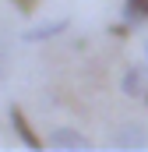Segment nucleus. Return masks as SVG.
<instances>
[{"label": "nucleus", "instance_id": "obj_10", "mask_svg": "<svg viewBox=\"0 0 148 152\" xmlns=\"http://www.w3.org/2000/svg\"><path fill=\"white\" fill-rule=\"evenodd\" d=\"M145 103H148V92H145Z\"/></svg>", "mask_w": 148, "mask_h": 152}, {"label": "nucleus", "instance_id": "obj_6", "mask_svg": "<svg viewBox=\"0 0 148 152\" xmlns=\"http://www.w3.org/2000/svg\"><path fill=\"white\" fill-rule=\"evenodd\" d=\"M148 18V0H127L123 4V21L127 25H141Z\"/></svg>", "mask_w": 148, "mask_h": 152}, {"label": "nucleus", "instance_id": "obj_4", "mask_svg": "<svg viewBox=\"0 0 148 152\" xmlns=\"http://www.w3.org/2000/svg\"><path fill=\"white\" fill-rule=\"evenodd\" d=\"M67 28H71V18H53V21H42V25L25 28L21 39H25V42H49V39H60Z\"/></svg>", "mask_w": 148, "mask_h": 152}, {"label": "nucleus", "instance_id": "obj_8", "mask_svg": "<svg viewBox=\"0 0 148 152\" xmlns=\"http://www.w3.org/2000/svg\"><path fill=\"white\" fill-rule=\"evenodd\" d=\"M4 67H7V60H4V53H0V78H4Z\"/></svg>", "mask_w": 148, "mask_h": 152}, {"label": "nucleus", "instance_id": "obj_1", "mask_svg": "<svg viewBox=\"0 0 148 152\" xmlns=\"http://www.w3.org/2000/svg\"><path fill=\"white\" fill-rule=\"evenodd\" d=\"M110 145H113V149H148V127L138 124V120L120 124V127L113 131Z\"/></svg>", "mask_w": 148, "mask_h": 152}, {"label": "nucleus", "instance_id": "obj_3", "mask_svg": "<svg viewBox=\"0 0 148 152\" xmlns=\"http://www.w3.org/2000/svg\"><path fill=\"white\" fill-rule=\"evenodd\" d=\"M7 120H11V127H14V134L21 138V145H28V149H42V138H39L36 131H32V124H28V117H25V110L21 106H7Z\"/></svg>", "mask_w": 148, "mask_h": 152}, {"label": "nucleus", "instance_id": "obj_7", "mask_svg": "<svg viewBox=\"0 0 148 152\" xmlns=\"http://www.w3.org/2000/svg\"><path fill=\"white\" fill-rule=\"evenodd\" d=\"M11 4H14V7H18L21 14H32V11L39 7V0H11Z\"/></svg>", "mask_w": 148, "mask_h": 152}, {"label": "nucleus", "instance_id": "obj_5", "mask_svg": "<svg viewBox=\"0 0 148 152\" xmlns=\"http://www.w3.org/2000/svg\"><path fill=\"white\" fill-rule=\"evenodd\" d=\"M46 145H49V149H74V152L92 149V142H88L81 131H74V127H57V131L46 138Z\"/></svg>", "mask_w": 148, "mask_h": 152}, {"label": "nucleus", "instance_id": "obj_9", "mask_svg": "<svg viewBox=\"0 0 148 152\" xmlns=\"http://www.w3.org/2000/svg\"><path fill=\"white\" fill-rule=\"evenodd\" d=\"M145 64H148V36H145Z\"/></svg>", "mask_w": 148, "mask_h": 152}, {"label": "nucleus", "instance_id": "obj_2", "mask_svg": "<svg viewBox=\"0 0 148 152\" xmlns=\"http://www.w3.org/2000/svg\"><path fill=\"white\" fill-rule=\"evenodd\" d=\"M120 92L127 99H145L148 92V64H131L120 78Z\"/></svg>", "mask_w": 148, "mask_h": 152}]
</instances>
